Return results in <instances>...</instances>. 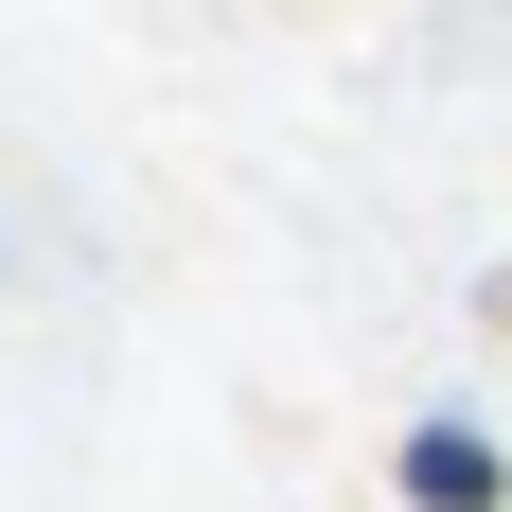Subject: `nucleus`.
Wrapping results in <instances>:
<instances>
[{"label": "nucleus", "instance_id": "f257e3e1", "mask_svg": "<svg viewBox=\"0 0 512 512\" xmlns=\"http://www.w3.org/2000/svg\"><path fill=\"white\" fill-rule=\"evenodd\" d=\"M407 495H424V512H495L512 477H495V442H477V424H424V442H407Z\"/></svg>", "mask_w": 512, "mask_h": 512}]
</instances>
